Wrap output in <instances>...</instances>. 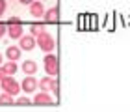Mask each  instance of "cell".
<instances>
[{
  "label": "cell",
  "mask_w": 130,
  "mask_h": 112,
  "mask_svg": "<svg viewBox=\"0 0 130 112\" xmlns=\"http://www.w3.org/2000/svg\"><path fill=\"white\" fill-rule=\"evenodd\" d=\"M0 66H2V54H0Z\"/></svg>",
  "instance_id": "22"
},
{
  "label": "cell",
  "mask_w": 130,
  "mask_h": 112,
  "mask_svg": "<svg viewBox=\"0 0 130 112\" xmlns=\"http://www.w3.org/2000/svg\"><path fill=\"white\" fill-rule=\"evenodd\" d=\"M4 77H6V73H4V69H2V66H0V80H2Z\"/></svg>",
  "instance_id": "20"
},
{
  "label": "cell",
  "mask_w": 130,
  "mask_h": 112,
  "mask_svg": "<svg viewBox=\"0 0 130 112\" xmlns=\"http://www.w3.org/2000/svg\"><path fill=\"white\" fill-rule=\"evenodd\" d=\"M2 88H4V92H8V93H9V95H15V93H19V92H21L19 82H17L15 79H11L9 75H6L4 79H2Z\"/></svg>",
  "instance_id": "3"
},
{
  "label": "cell",
  "mask_w": 130,
  "mask_h": 112,
  "mask_svg": "<svg viewBox=\"0 0 130 112\" xmlns=\"http://www.w3.org/2000/svg\"><path fill=\"white\" fill-rule=\"evenodd\" d=\"M4 34H6V24L0 22V38H4Z\"/></svg>",
  "instance_id": "19"
},
{
  "label": "cell",
  "mask_w": 130,
  "mask_h": 112,
  "mask_svg": "<svg viewBox=\"0 0 130 112\" xmlns=\"http://www.w3.org/2000/svg\"><path fill=\"white\" fill-rule=\"evenodd\" d=\"M41 30H45V28H43V24H39V22H34V24L30 26V32H32V34H35V36H37Z\"/></svg>",
  "instance_id": "15"
},
{
  "label": "cell",
  "mask_w": 130,
  "mask_h": 112,
  "mask_svg": "<svg viewBox=\"0 0 130 112\" xmlns=\"http://www.w3.org/2000/svg\"><path fill=\"white\" fill-rule=\"evenodd\" d=\"M8 2H6V0H0V17L4 15V11H6V8H8V6H6Z\"/></svg>",
  "instance_id": "18"
},
{
  "label": "cell",
  "mask_w": 130,
  "mask_h": 112,
  "mask_svg": "<svg viewBox=\"0 0 130 112\" xmlns=\"http://www.w3.org/2000/svg\"><path fill=\"white\" fill-rule=\"evenodd\" d=\"M13 103V95H9L8 92H4L2 95H0V105H11Z\"/></svg>",
  "instance_id": "14"
},
{
  "label": "cell",
  "mask_w": 130,
  "mask_h": 112,
  "mask_svg": "<svg viewBox=\"0 0 130 112\" xmlns=\"http://www.w3.org/2000/svg\"><path fill=\"white\" fill-rule=\"evenodd\" d=\"M35 43H37L41 47V51H45V52H52V51H54V47H56L54 38H52L46 30H41L37 34V41H35Z\"/></svg>",
  "instance_id": "1"
},
{
  "label": "cell",
  "mask_w": 130,
  "mask_h": 112,
  "mask_svg": "<svg viewBox=\"0 0 130 112\" xmlns=\"http://www.w3.org/2000/svg\"><path fill=\"white\" fill-rule=\"evenodd\" d=\"M34 47H35L34 36H21V49L22 51H34Z\"/></svg>",
  "instance_id": "8"
},
{
  "label": "cell",
  "mask_w": 130,
  "mask_h": 112,
  "mask_svg": "<svg viewBox=\"0 0 130 112\" xmlns=\"http://www.w3.org/2000/svg\"><path fill=\"white\" fill-rule=\"evenodd\" d=\"M30 13H32L34 17H43L45 8H43V4H41L39 0H35V2H32V4H30Z\"/></svg>",
  "instance_id": "9"
},
{
  "label": "cell",
  "mask_w": 130,
  "mask_h": 112,
  "mask_svg": "<svg viewBox=\"0 0 130 112\" xmlns=\"http://www.w3.org/2000/svg\"><path fill=\"white\" fill-rule=\"evenodd\" d=\"M22 71H24L26 75H34L35 71H37V64H35L34 60H26L24 64H22Z\"/></svg>",
  "instance_id": "11"
},
{
  "label": "cell",
  "mask_w": 130,
  "mask_h": 112,
  "mask_svg": "<svg viewBox=\"0 0 130 112\" xmlns=\"http://www.w3.org/2000/svg\"><path fill=\"white\" fill-rule=\"evenodd\" d=\"M21 2H22V4H32L34 0H21Z\"/></svg>",
  "instance_id": "21"
},
{
  "label": "cell",
  "mask_w": 130,
  "mask_h": 112,
  "mask_svg": "<svg viewBox=\"0 0 130 112\" xmlns=\"http://www.w3.org/2000/svg\"><path fill=\"white\" fill-rule=\"evenodd\" d=\"M2 69H4V73H6V75H13L17 69H19V66H17L13 60H9L8 64H2Z\"/></svg>",
  "instance_id": "12"
},
{
  "label": "cell",
  "mask_w": 130,
  "mask_h": 112,
  "mask_svg": "<svg viewBox=\"0 0 130 112\" xmlns=\"http://www.w3.org/2000/svg\"><path fill=\"white\" fill-rule=\"evenodd\" d=\"M50 84H52V79H48V77L41 79V82H39V86H41V90H43V92H48L50 90Z\"/></svg>",
  "instance_id": "13"
},
{
  "label": "cell",
  "mask_w": 130,
  "mask_h": 112,
  "mask_svg": "<svg viewBox=\"0 0 130 112\" xmlns=\"http://www.w3.org/2000/svg\"><path fill=\"white\" fill-rule=\"evenodd\" d=\"M58 90H60V84H58L56 79H52V84H50V92L52 93H58Z\"/></svg>",
  "instance_id": "16"
},
{
  "label": "cell",
  "mask_w": 130,
  "mask_h": 112,
  "mask_svg": "<svg viewBox=\"0 0 130 112\" xmlns=\"http://www.w3.org/2000/svg\"><path fill=\"white\" fill-rule=\"evenodd\" d=\"M6 56H8V60L17 62L21 58V49L19 47H8V49H6Z\"/></svg>",
  "instance_id": "10"
},
{
  "label": "cell",
  "mask_w": 130,
  "mask_h": 112,
  "mask_svg": "<svg viewBox=\"0 0 130 112\" xmlns=\"http://www.w3.org/2000/svg\"><path fill=\"white\" fill-rule=\"evenodd\" d=\"M17 105H32V99H28V97H19V99H17Z\"/></svg>",
  "instance_id": "17"
},
{
  "label": "cell",
  "mask_w": 130,
  "mask_h": 112,
  "mask_svg": "<svg viewBox=\"0 0 130 112\" xmlns=\"http://www.w3.org/2000/svg\"><path fill=\"white\" fill-rule=\"evenodd\" d=\"M35 88H37V80H35L34 77H26V79L22 80V84H21V90H24L26 93H32Z\"/></svg>",
  "instance_id": "7"
},
{
  "label": "cell",
  "mask_w": 130,
  "mask_h": 112,
  "mask_svg": "<svg viewBox=\"0 0 130 112\" xmlns=\"http://www.w3.org/2000/svg\"><path fill=\"white\" fill-rule=\"evenodd\" d=\"M43 17H45L46 24H54V22H58V19H60V8H50L48 11L43 13Z\"/></svg>",
  "instance_id": "5"
},
{
  "label": "cell",
  "mask_w": 130,
  "mask_h": 112,
  "mask_svg": "<svg viewBox=\"0 0 130 112\" xmlns=\"http://www.w3.org/2000/svg\"><path fill=\"white\" fill-rule=\"evenodd\" d=\"M6 34H9L11 39H19L22 36V22H21V19L11 17V19L8 21V24H6Z\"/></svg>",
  "instance_id": "2"
},
{
  "label": "cell",
  "mask_w": 130,
  "mask_h": 112,
  "mask_svg": "<svg viewBox=\"0 0 130 112\" xmlns=\"http://www.w3.org/2000/svg\"><path fill=\"white\" fill-rule=\"evenodd\" d=\"M34 105H52L54 103V99L50 97V93L48 92H43V93H37V95L34 97Z\"/></svg>",
  "instance_id": "6"
},
{
  "label": "cell",
  "mask_w": 130,
  "mask_h": 112,
  "mask_svg": "<svg viewBox=\"0 0 130 112\" xmlns=\"http://www.w3.org/2000/svg\"><path fill=\"white\" fill-rule=\"evenodd\" d=\"M43 62H45V71L48 73V77H54L58 73V58L54 54H50V52H46Z\"/></svg>",
  "instance_id": "4"
}]
</instances>
